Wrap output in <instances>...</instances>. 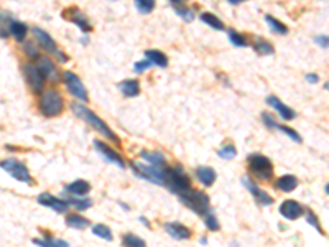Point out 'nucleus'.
Segmentation results:
<instances>
[{
	"mask_svg": "<svg viewBox=\"0 0 329 247\" xmlns=\"http://www.w3.org/2000/svg\"><path fill=\"white\" fill-rule=\"evenodd\" d=\"M248 170L250 173L262 179V182H270V178L273 176V168H272V162H270L267 156H263L260 153H252L248 156Z\"/></svg>",
	"mask_w": 329,
	"mask_h": 247,
	"instance_id": "obj_4",
	"label": "nucleus"
},
{
	"mask_svg": "<svg viewBox=\"0 0 329 247\" xmlns=\"http://www.w3.org/2000/svg\"><path fill=\"white\" fill-rule=\"evenodd\" d=\"M25 51H27V55L30 58H38V51H36V48L33 47V44H27Z\"/></svg>",
	"mask_w": 329,
	"mask_h": 247,
	"instance_id": "obj_43",
	"label": "nucleus"
},
{
	"mask_svg": "<svg viewBox=\"0 0 329 247\" xmlns=\"http://www.w3.org/2000/svg\"><path fill=\"white\" fill-rule=\"evenodd\" d=\"M72 110H74V114L78 116V117H81L83 121H86L87 124H89L94 130H97L100 136H104L106 139H109V140H114L115 144H119V137L115 136V133L109 129L107 127V124L102 121V119H99L96 114H94L92 110H89L87 107H84V106H81V104H72Z\"/></svg>",
	"mask_w": 329,
	"mask_h": 247,
	"instance_id": "obj_1",
	"label": "nucleus"
},
{
	"mask_svg": "<svg viewBox=\"0 0 329 247\" xmlns=\"http://www.w3.org/2000/svg\"><path fill=\"white\" fill-rule=\"evenodd\" d=\"M262 119H263V122H265V125L272 127V129H279L280 132H285V133H287V136H288L291 140H295V142H298V144H301V137H299V133H298L296 130L290 129V127H285V125L276 124V122L273 121V117H272V116H268V114H263V116H262Z\"/></svg>",
	"mask_w": 329,
	"mask_h": 247,
	"instance_id": "obj_17",
	"label": "nucleus"
},
{
	"mask_svg": "<svg viewBox=\"0 0 329 247\" xmlns=\"http://www.w3.org/2000/svg\"><path fill=\"white\" fill-rule=\"evenodd\" d=\"M242 185L252 193V196L255 198V201H257L259 206H270L273 203V198L270 196V194H267L263 190H260L257 186V183H254L250 179V176H244L242 178Z\"/></svg>",
	"mask_w": 329,
	"mask_h": 247,
	"instance_id": "obj_11",
	"label": "nucleus"
},
{
	"mask_svg": "<svg viewBox=\"0 0 329 247\" xmlns=\"http://www.w3.org/2000/svg\"><path fill=\"white\" fill-rule=\"evenodd\" d=\"M151 64H153V63H151V61H150V59L147 58V59H143V61H138V63H135V66H134V68H135V71L142 73V71H145V70H147V68H150V66H151Z\"/></svg>",
	"mask_w": 329,
	"mask_h": 247,
	"instance_id": "obj_40",
	"label": "nucleus"
},
{
	"mask_svg": "<svg viewBox=\"0 0 329 247\" xmlns=\"http://www.w3.org/2000/svg\"><path fill=\"white\" fill-rule=\"evenodd\" d=\"M306 81H310V82H313V84H314V82H318V76H316V74H308V76H306Z\"/></svg>",
	"mask_w": 329,
	"mask_h": 247,
	"instance_id": "obj_44",
	"label": "nucleus"
},
{
	"mask_svg": "<svg viewBox=\"0 0 329 247\" xmlns=\"http://www.w3.org/2000/svg\"><path fill=\"white\" fill-rule=\"evenodd\" d=\"M142 159L145 162H148V163H155V165H165V156L163 153H160V152H142Z\"/></svg>",
	"mask_w": 329,
	"mask_h": 247,
	"instance_id": "obj_28",
	"label": "nucleus"
},
{
	"mask_svg": "<svg viewBox=\"0 0 329 247\" xmlns=\"http://www.w3.org/2000/svg\"><path fill=\"white\" fill-rule=\"evenodd\" d=\"M71 21H74V24L83 30V32H91V25L87 18L81 12H78L76 9H72V15H71Z\"/></svg>",
	"mask_w": 329,
	"mask_h": 247,
	"instance_id": "obj_25",
	"label": "nucleus"
},
{
	"mask_svg": "<svg viewBox=\"0 0 329 247\" xmlns=\"http://www.w3.org/2000/svg\"><path fill=\"white\" fill-rule=\"evenodd\" d=\"M63 76H64V84H66V87H68V91L72 96H76L78 99L87 101V91H86V87L83 84V81L71 71H66Z\"/></svg>",
	"mask_w": 329,
	"mask_h": 247,
	"instance_id": "obj_9",
	"label": "nucleus"
},
{
	"mask_svg": "<svg viewBox=\"0 0 329 247\" xmlns=\"http://www.w3.org/2000/svg\"><path fill=\"white\" fill-rule=\"evenodd\" d=\"M176 12L181 15L183 18H185L186 21H191L193 18H194V15H193V12L189 10V9H176Z\"/></svg>",
	"mask_w": 329,
	"mask_h": 247,
	"instance_id": "obj_41",
	"label": "nucleus"
},
{
	"mask_svg": "<svg viewBox=\"0 0 329 247\" xmlns=\"http://www.w3.org/2000/svg\"><path fill=\"white\" fill-rule=\"evenodd\" d=\"M217 155L221 156V159H224V160H231V159H234V156L237 155V150H236V147H234V145L227 144V145H224L222 148H219Z\"/></svg>",
	"mask_w": 329,
	"mask_h": 247,
	"instance_id": "obj_34",
	"label": "nucleus"
},
{
	"mask_svg": "<svg viewBox=\"0 0 329 247\" xmlns=\"http://www.w3.org/2000/svg\"><path fill=\"white\" fill-rule=\"evenodd\" d=\"M306 221H308V222L311 224V226L318 231V233H321V226H319V222H318V218H316V216H314V213H313V211H308V213H306Z\"/></svg>",
	"mask_w": 329,
	"mask_h": 247,
	"instance_id": "obj_39",
	"label": "nucleus"
},
{
	"mask_svg": "<svg viewBox=\"0 0 329 247\" xmlns=\"http://www.w3.org/2000/svg\"><path fill=\"white\" fill-rule=\"evenodd\" d=\"M66 224L72 229H86L87 226H89V221L79 214H71L66 218Z\"/></svg>",
	"mask_w": 329,
	"mask_h": 247,
	"instance_id": "obj_24",
	"label": "nucleus"
},
{
	"mask_svg": "<svg viewBox=\"0 0 329 247\" xmlns=\"http://www.w3.org/2000/svg\"><path fill=\"white\" fill-rule=\"evenodd\" d=\"M10 33L15 36L18 41H21L27 36V25H23L21 21L13 20V21H10Z\"/></svg>",
	"mask_w": 329,
	"mask_h": 247,
	"instance_id": "obj_26",
	"label": "nucleus"
},
{
	"mask_svg": "<svg viewBox=\"0 0 329 247\" xmlns=\"http://www.w3.org/2000/svg\"><path fill=\"white\" fill-rule=\"evenodd\" d=\"M204 222H206L208 229H211V231H217L219 229V222H217V219L214 218L213 214H206V216H204Z\"/></svg>",
	"mask_w": 329,
	"mask_h": 247,
	"instance_id": "obj_38",
	"label": "nucleus"
},
{
	"mask_svg": "<svg viewBox=\"0 0 329 247\" xmlns=\"http://www.w3.org/2000/svg\"><path fill=\"white\" fill-rule=\"evenodd\" d=\"M23 73H25V78L28 81V84L33 89L35 93H41L43 87H45V76H43V73L40 71L38 66H33V64H25L23 66Z\"/></svg>",
	"mask_w": 329,
	"mask_h": 247,
	"instance_id": "obj_8",
	"label": "nucleus"
},
{
	"mask_svg": "<svg viewBox=\"0 0 329 247\" xmlns=\"http://www.w3.org/2000/svg\"><path fill=\"white\" fill-rule=\"evenodd\" d=\"M201 20H203L206 25L213 27V28H216V30H224V24L216 17V15H213V13H203V15H201Z\"/></svg>",
	"mask_w": 329,
	"mask_h": 247,
	"instance_id": "obj_30",
	"label": "nucleus"
},
{
	"mask_svg": "<svg viewBox=\"0 0 329 247\" xmlns=\"http://www.w3.org/2000/svg\"><path fill=\"white\" fill-rule=\"evenodd\" d=\"M140 221H142V222L145 224V226H148V221H147V218H143V216H142V218H140Z\"/></svg>",
	"mask_w": 329,
	"mask_h": 247,
	"instance_id": "obj_46",
	"label": "nucleus"
},
{
	"mask_svg": "<svg viewBox=\"0 0 329 247\" xmlns=\"http://www.w3.org/2000/svg\"><path fill=\"white\" fill-rule=\"evenodd\" d=\"M267 104H268V106H272L273 109L279 110V114L285 119V121H293L295 116H296V112L293 109H290L288 106H285V104L279 99V97H275V96H268L267 97Z\"/></svg>",
	"mask_w": 329,
	"mask_h": 247,
	"instance_id": "obj_16",
	"label": "nucleus"
},
{
	"mask_svg": "<svg viewBox=\"0 0 329 247\" xmlns=\"http://www.w3.org/2000/svg\"><path fill=\"white\" fill-rule=\"evenodd\" d=\"M63 110V99L56 91L43 93L40 99V112L46 117H55Z\"/></svg>",
	"mask_w": 329,
	"mask_h": 247,
	"instance_id": "obj_6",
	"label": "nucleus"
},
{
	"mask_svg": "<svg viewBox=\"0 0 329 247\" xmlns=\"http://www.w3.org/2000/svg\"><path fill=\"white\" fill-rule=\"evenodd\" d=\"M38 68H40V71L43 73V76H45L48 81L56 82L58 79H60V74H58V71H56L55 64H53V61H51V59L41 58L40 61H38Z\"/></svg>",
	"mask_w": 329,
	"mask_h": 247,
	"instance_id": "obj_18",
	"label": "nucleus"
},
{
	"mask_svg": "<svg viewBox=\"0 0 329 247\" xmlns=\"http://www.w3.org/2000/svg\"><path fill=\"white\" fill-rule=\"evenodd\" d=\"M229 40L231 43H234L236 47H247V40L244 35H240L236 30H231L229 32Z\"/></svg>",
	"mask_w": 329,
	"mask_h": 247,
	"instance_id": "obj_36",
	"label": "nucleus"
},
{
	"mask_svg": "<svg viewBox=\"0 0 329 247\" xmlns=\"http://www.w3.org/2000/svg\"><path fill=\"white\" fill-rule=\"evenodd\" d=\"M33 244L36 245H49V247H66L68 242L66 241H61V239H53V237H43V239H33Z\"/></svg>",
	"mask_w": 329,
	"mask_h": 247,
	"instance_id": "obj_29",
	"label": "nucleus"
},
{
	"mask_svg": "<svg viewBox=\"0 0 329 247\" xmlns=\"http://www.w3.org/2000/svg\"><path fill=\"white\" fill-rule=\"evenodd\" d=\"M2 170L7 171L10 176H13L18 182H23V183H32V176H30V171L25 167L23 163H20L15 159H7L2 162Z\"/></svg>",
	"mask_w": 329,
	"mask_h": 247,
	"instance_id": "obj_7",
	"label": "nucleus"
},
{
	"mask_svg": "<svg viewBox=\"0 0 329 247\" xmlns=\"http://www.w3.org/2000/svg\"><path fill=\"white\" fill-rule=\"evenodd\" d=\"M119 87H120L122 94L127 96V97H135V96H138V93H140V86H138V81H135V79L122 81Z\"/></svg>",
	"mask_w": 329,
	"mask_h": 247,
	"instance_id": "obj_21",
	"label": "nucleus"
},
{
	"mask_svg": "<svg viewBox=\"0 0 329 247\" xmlns=\"http://www.w3.org/2000/svg\"><path fill=\"white\" fill-rule=\"evenodd\" d=\"M229 4H232V5H237V4H240V2H244V0H227Z\"/></svg>",
	"mask_w": 329,
	"mask_h": 247,
	"instance_id": "obj_45",
	"label": "nucleus"
},
{
	"mask_svg": "<svg viewBox=\"0 0 329 247\" xmlns=\"http://www.w3.org/2000/svg\"><path fill=\"white\" fill-rule=\"evenodd\" d=\"M38 203L49 208V209H53V211H56V213H61V214L68 211V208H69L68 201H63V199L56 198L49 193H41L38 196Z\"/></svg>",
	"mask_w": 329,
	"mask_h": 247,
	"instance_id": "obj_13",
	"label": "nucleus"
},
{
	"mask_svg": "<svg viewBox=\"0 0 329 247\" xmlns=\"http://www.w3.org/2000/svg\"><path fill=\"white\" fill-rule=\"evenodd\" d=\"M166 188L170 190L174 194H183L185 191L191 190V185H189V179L185 175L180 167H174V168H168V176H166Z\"/></svg>",
	"mask_w": 329,
	"mask_h": 247,
	"instance_id": "obj_5",
	"label": "nucleus"
},
{
	"mask_svg": "<svg viewBox=\"0 0 329 247\" xmlns=\"http://www.w3.org/2000/svg\"><path fill=\"white\" fill-rule=\"evenodd\" d=\"M135 7L138 12L142 13H150L155 7V0H135Z\"/></svg>",
	"mask_w": 329,
	"mask_h": 247,
	"instance_id": "obj_35",
	"label": "nucleus"
},
{
	"mask_svg": "<svg viewBox=\"0 0 329 247\" xmlns=\"http://www.w3.org/2000/svg\"><path fill=\"white\" fill-rule=\"evenodd\" d=\"M255 51L257 53H260V55H272L273 53V47L270 44L268 41H265V40H262V38H259L257 41H255Z\"/></svg>",
	"mask_w": 329,
	"mask_h": 247,
	"instance_id": "obj_32",
	"label": "nucleus"
},
{
	"mask_svg": "<svg viewBox=\"0 0 329 247\" xmlns=\"http://www.w3.org/2000/svg\"><path fill=\"white\" fill-rule=\"evenodd\" d=\"M196 178L199 179L204 186H211L216 182V171L211 167H199L196 170Z\"/></svg>",
	"mask_w": 329,
	"mask_h": 247,
	"instance_id": "obj_20",
	"label": "nucleus"
},
{
	"mask_svg": "<svg viewBox=\"0 0 329 247\" xmlns=\"http://www.w3.org/2000/svg\"><path fill=\"white\" fill-rule=\"evenodd\" d=\"M89 190H91V185L84 182V179H76V182L64 186V191L69 194H74V196H84V194L89 193Z\"/></svg>",
	"mask_w": 329,
	"mask_h": 247,
	"instance_id": "obj_19",
	"label": "nucleus"
},
{
	"mask_svg": "<svg viewBox=\"0 0 329 247\" xmlns=\"http://www.w3.org/2000/svg\"><path fill=\"white\" fill-rule=\"evenodd\" d=\"M296 185H298V179L293 175H285V176H280L279 179H276V188L285 191V193L293 191L296 188Z\"/></svg>",
	"mask_w": 329,
	"mask_h": 247,
	"instance_id": "obj_22",
	"label": "nucleus"
},
{
	"mask_svg": "<svg viewBox=\"0 0 329 247\" xmlns=\"http://www.w3.org/2000/svg\"><path fill=\"white\" fill-rule=\"evenodd\" d=\"M145 56H147L150 61L155 64V66H160V68H165L168 64V59L166 56L162 53V51H157V50H147L145 51Z\"/></svg>",
	"mask_w": 329,
	"mask_h": 247,
	"instance_id": "obj_23",
	"label": "nucleus"
},
{
	"mask_svg": "<svg viewBox=\"0 0 329 247\" xmlns=\"http://www.w3.org/2000/svg\"><path fill=\"white\" fill-rule=\"evenodd\" d=\"M314 41H316L319 47H323V48L329 47V36H316V38H314Z\"/></svg>",
	"mask_w": 329,
	"mask_h": 247,
	"instance_id": "obj_42",
	"label": "nucleus"
},
{
	"mask_svg": "<svg viewBox=\"0 0 329 247\" xmlns=\"http://www.w3.org/2000/svg\"><path fill=\"white\" fill-rule=\"evenodd\" d=\"M326 89H327V91H329V82H327V84H326Z\"/></svg>",
	"mask_w": 329,
	"mask_h": 247,
	"instance_id": "obj_48",
	"label": "nucleus"
},
{
	"mask_svg": "<svg viewBox=\"0 0 329 247\" xmlns=\"http://www.w3.org/2000/svg\"><path fill=\"white\" fill-rule=\"evenodd\" d=\"M326 193H327V194H329V183H327V185H326Z\"/></svg>",
	"mask_w": 329,
	"mask_h": 247,
	"instance_id": "obj_47",
	"label": "nucleus"
},
{
	"mask_svg": "<svg viewBox=\"0 0 329 247\" xmlns=\"http://www.w3.org/2000/svg\"><path fill=\"white\" fill-rule=\"evenodd\" d=\"M165 231L173 239H178V241H185V239H189V236H191V231L181 222H166Z\"/></svg>",
	"mask_w": 329,
	"mask_h": 247,
	"instance_id": "obj_15",
	"label": "nucleus"
},
{
	"mask_svg": "<svg viewBox=\"0 0 329 247\" xmlns=\"http://www.w3.org/2000/svg\"><path fill=\"white\" fill-rule=\"evenodd\" d=\"M132 170L137 176H140L143 179L151 183H157V185H166V176H168V167L165 165H155V163H137V162H132L130 163Z\"/></svg>",
	"mask_w": 329,
	"mask_h": 247,
	"instance_id": "obj_2",
	"label": "nucleus"
},
{
	"mask_svg": "<svg viewBox=\"0 0 329 247\" xmlns=\"http://www.w3.org/2000/svg\"><path fill=\"white\" fill-rule=\"evenodd\" d=\"M122 244L123 245H130V247H143L145 241L138 237V236H135V234H127V236L122 237Z\"/></svg>",
	"mask_w": 329,
	"mask_h": 247,
	"instance_id": "obj_33",
	"label": "nucleus"
},
{
	"mask_svg": "<svg viewBox=\"0 0 329 247\" xmlns=\"http://www.w3.org/2000/svg\"><path fill=\"white\" fill-rule=\"evenodd\" d=\"M180 201L189 209H193L196 214L206 216L209 211V198L208 194L197 190H188L183 194H180Z\"/></svg>",
	"mask_w": 329,
	"mask_h": 247,
	"instance_id": "obj_3",
	"label": "nucleus"
},
{
	"mask_svg": "<svg viewBox=\"0 0 329 247\" xmlns=\"http://www.w3.org/2000/svg\"><path fill=\"white\" fill-rule=\"evenodd\" d=\"M33 35H35V38L38 40V43L43 47V50H46V51H49V53L56 55L58 58H61V61H63V63L68 61V58H66V56L61 53V51H58V50H56V43H55V40L51 38V36H49L46 32H43L41 28H33Z\"/></svg>",
	"mask_w": 329,
	"mask_h": 247,
	"instance_id": "obj_10",
	"label": "nucleus"
},
{
	"mask_svg": "<svg viewBox=\"0 0 329 247\" xmlns=\"http://www.w3.org/2000/svg\"><path fill=\"white\" fill-rule=\"evenodd\" d=\"M94 147H96V150L99 152V155H100L104 160H107L109 163H112V165H117L119 168H125V163H123L122 156H120L119 153H117L115 150H112V148L109 147V145H106L104 142L94 140Z\"/></svg>",
	"mask_w": 329,
	"mask_h": 247,
	"instance_id": "obj_12",
	"label": "nucleus"
},
{
	"mask_svg": "<svg viewBox=\"0 0 329 247\" xmlns=\"http://www.w3.org/2000/svg\"><path fill=\"white\" fill-rule=\"evenodd\" d=\"M68 203H69V205H72L76 209H79V211H84V209L91 208L92 201H91V199H76V198H69V199H68Z\"/></svg>",
	"mask_w": 329,
	"mask_h": 247,
	"instance_id": "obj_37",
	"label": "nucleus"
},
{
	"mask_svg": "<svg viewBox=\"0 0 329 247\" xmlns=\"http://www.w3.org/2000/svg\"><path fill=\"white\" fill-rule=\"evenodd\" d=\"M265 21H267V25L272 28V32L276 33V35H285V33L288 32V28L285 27L282 21H279V20L273 18V17H270V15H267V17H265Z\"/></svg>",
	"mask_w": 329,
	"mask_h": 247,
	"instance_id": "obj_27",
	"label": "nucleus"
},
{
	"mask_svg": "<svg viewBox=\"0 0 329 247\" xmlns=\"http://www.w3.org/2000/svg\"><path fill=\"white\" fill-rule=\"evenodd\" d=\"M280 214L283 216L285 219L295 221L303 214V206L299 205L298 201L287 199V201H283V203L280 205Z\"/></svg>",
	"mask_w": 329,
	"mask_h": 247,
	"instance_id": "obj_14",
	"label": "nucleus"
},
{
	"mask_svg": "<svg viewBox=\"0 0 329 247\" xmlns=\"http://www.w3.org/2000/svg\"><path fill=\"white\" fill-rule=\"evenodd\" d=\"M92 233H94V236L106 239V241H112V231L107 226H104V224H96V226L92 228Z\"/></svg>",
	"mask_w": 329,
	"mask_h": 247,
	"instance_id": "obj_31",
	"label": "nucleus"
},
{
	"mask_svg": "<svg viewBox=\"0 0 329 247\" xmlns=\"http://www.w3.org/2000/svg\"><path fill=\"white\" fill-rule=\"evenodd\" d=\"M171 2H180V0H171Z\"/></svg>",
	"mask_w": 329,
	"mask_h": 247,
	"instance_id": "obj_49",
	"label": "nucleus"
}]
</instances>
